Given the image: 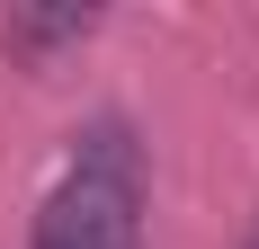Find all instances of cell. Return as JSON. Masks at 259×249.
I'll use <instances>...</instances> for the list:
<instances>
[{
  "label": "cell",
  "mask_w": 259,
  "mask_h": 249,
  "mask_svg": "<svg viewBox=\"0 0 259 249\" xmlns=\"http://www.w3.org/2000/svg\"><path fill=\"white\" fill-rule=\"evenodd\" d=\"M143 205H152V160L134 116H90L63 151V178L36 205L27 249H143Z\"/></svg>",
  "instance_id": "obj_1"
},
{
  "label": "cell",
  "mask_w": 259,
  "mask_h": 249,
  "mask_svg": "<svg viewBox=\"0 0 259 249\" xmlns=\"http://www.w3.org/2000/svg\"><path fill=\"white\" fill-rule=\"evenodd\" d=\"M90 27H99V9H9L0 45H9V53H45V45H72V36H90Z\"/></svg>",
  "instance_id": "obj_2"
},
{
  "label": "cell",
  "mask_w": 259,
  "mask_h": 249,
  "mask_svg": "<svg viewBox=\"0 0 259 249\" xmlns=\"http://www.w3.org/2000/svg\"><path fill=\"white\" fill-rule=\"evenodd\" d=\"M241 249H259V223H250V240H241Z\"/></svg>",
  "instance_id": "obj_3"
}]
</instances>
